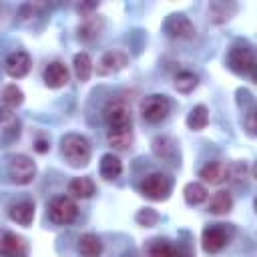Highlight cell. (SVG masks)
Masks as SVG:
<instances>
[{"mask_svg": "<svg viewBox=\"0 0 257 257\" xmlns=\"http://www.w3.org/2000/svg\"><path fill=\"white\" fill-rule=\"evenodd\" d=\"M60 153L72 167H84L90 159V145L80 135H64L60 141Z\"/></svg>", "mask_w": 257, "mask_h": 257, "instance_id": "6da1fadb", "label": "cell"}, {"mask_svg": "<svg viewBox=\"0 0 257 257\" xmlns=\"http://www.w3.org/2000/svg\"><path fill=\"white\" fill-rule=\"evenodd\" d=\"M76 203L70 197H54L48 207V215L56 225H68L76 219Z\"/></svg>", "mask_w": 257, "mask_h": 257, "instance_id": "7a4b0ae2", "label": "cell"}, {"mask_svg": "<svg viewBox=\"0 0 257 257\" xmlns=\"http://www.w3.org/2000/svg\"><path fill=\"white\" fill-rule=\"evenodd\" d=\"M104 118L110 128H131L133 112L131 106L122 100H110L104 108Z\"/></svg>", "mask_w": 257, "mask_h": 257, "instance_id": "3957f363", "label": "cell"}, {"mask_svg": "<svg viewBox=\"0 0 257 257\" xmlns=\"http://www.w3.org/2000/svg\"><path fill=\"white\" fill-rule=\"evenodd\" d=\"M141 110H143L145 120H149V122H161V120H165V116L169 114L171 102H169V98L163 96V94H151V96L145 98Z\"/></svg>", "mask_w": 257, "mask_h": 257, "instance_id": "277c9868", "label": "cell"}, {"mask_svg": "<svg viewBox=\"0 0 257 257\" xmlns=\"http://www.w3.org/2000/svg\"><path fill=\"white\" fill-rule=\"evenodd\" d=\"M8 171H10V177H12V181L16 185H28L36 175V165H34V161L30 157L16 155V157H12Z\"/></svg>", "mask_w": 257, "mask_h": 257, "instance_id": "5b68a950", "label": "cell"}, {"mask_svg": "<svg viewBox=\"0 0 257 257\" xmlns=\"http://www.w3.org/2000/svg\"><path fill=\"white\" fill-rule=\"evenodd\" d=\"M169 189H171L169 179H167L165 175H161V173H151L149 177H145V181H143V185H141L143 195H145L147 199H151V201L167 199Z\"/></svg>", "mask_w": 257, "mask_h": 257, "instance_id": "8992f818", "label": "cell"}, {"mask_svg": "<svg viewBox=\"0 0 257 257\" xmlns=\"http://www.w3.org/2000/svg\"><path fill=\"white\" fill-rule=\"evenodd\" d=\"M0 255L2 257H26V243L12 231L0 229Z\"/></svg>", "mask_w": 257, "mask_h": 257, "instance_id": "52a82bcc", "label": "cell"}, {"mask_svg": "<svg viewBox=\"0 0 257 257\" xmlns=\"http://www.w3.org/2000/svg\"><path fill=\"white\" fill-rule=\"evenodd\" d=\"M229 66H231V70H235L237 74L251 72L253 66H255V56H253L251 48H247V46H235V48L229 52Z\"/></svg>", "mask_w": 257, "mask_h": 257, "instance_id": "ba28073f", "label": "cell"}, {"mask_svg": "<svg viewBox=\"0 0 257 257\" xmlns=\"http://www.w3.org/2000/svg\"><path fill=\"white\" fill-rule=\"evenodd\" d=\"M126 64H128V56H126L124 52H120V50H108V52H104L102 58L98 60L96 72L102 74V76H104V74H114V72L122 70Z\"/></svg>", "mask_w": 257, "mask_h": 257, "instance_id": "9c48e42d", "label": "cell"}, {"mask_svg": "<svg viewBox=\"0 0 257 257\" xmlns=\"http://www.w3.org/2000/svg\"><path fill=\"white\" fill-rule=\"evenodd\" d=\"M165 28H167L169 36H173V38H193L195 36V26H193V22L185 14L169 16Z\"/></svg>", "mask_w": 257, "mask_h": 257, "instance_id": "30bf717a", "label": "cell"}, {"mask_svg": "<svg viewBox=\"0 0 257 257\" xmlns=\"http://www.w3.org/2000/svg\"><path fill=\"white\" fill-rule=\"evenodd\" d=\"M28 70H30V56L26 52L16 50L6 58V72L12 78H22L28 74Z\"/></svg>", "mask_w": 257, "mask_h": 257, "instance_id": "8fae6325", "label": "cell"}, {"mask_svg": "<svg viewBox=\"0 0 257 257\" xmlns=\"http://www.w3.org/2000/svg\"><path fill=\"white\" fill-rule=\"evenodd\" d=\"M44 82H46L48 88H60V86H64L68 82V68L62 62H58V60L50 62L46 66V70H44Z\"/></svg>", "mask_w": 257, "mask_h": 257, "instance_id": "7c38bea8", "label": "cell"}, {"mask_svg": "<svg viewBox=\"0 0 257 257\" xmlns=\"http://www.w3.org/2000/svg\"><path fill=\"white\" fill-rule=\"evenodd\" d=\"M227 175H229V167H227L225 163H221V161L207 163V165L199 171V177H201L205 183H209V185H219V183H223V181L227 179Z\"/></svg>", "mask_w": 257, "mask_h": 257, "instance_id": "4fadbf2b", "label": "cell"}, {"mask_svg": "<svg viewBox=\"0 0 257 257\" xmlns=\"http://www.w3.org/2000/svg\"><path fill=\"white\" fill-rule=\"evenodd\" d=\"M227 245V235L221 227H207L203 231V249L207 253H217Z\"/></svg>", "mask_w": 257, "mask_h": 257, "instance_id": "5bb4252c", "label": "cell"}, {"mask_svg": "<svg viewBox=\"0 0 257 257\" xmlns=\"http://www.w3.org/2000/svg\"><path fill=\"white\" fill-rule=\"evenodd\" d=\"M10 219L16 221L18 225L28 227L34 219V205L30 201H18L10 207Z\"/></svg>", "mask_w": 257, "mask_h": 257, "instance_id": "9a60e30c", "label": "cell"}, {"mask_svg": "<svg viewBox=\"0 0 257 257\" xmlns=\"http://www.w3.org/2000/svg\"><path fill=\"white\" fill-rule=\"evenodd\" d=\"M78 251L82 257H100L102 253V243L96 235L92 233H82L78 237Z\"/></svg>", "mask_w": 257, "mask_h": 257, "instance_id": "2e32d148", "label": "cell"}, {"mask_svg": "<svg viewBox=\"0 0 257 257\" xmlns=\"http://www.w3.org/2000/svg\"><path fill=\"white\" fill-rule=\"evenodd\" d=\"M106 141L112 149L116 151H124L133 145V131L131 128H108L106 133Z\"/></svg>", "mask_w": 257, "mask_h": 257, "instance_id": "e0dca14e", "label": "cell"}, {"mask_svg": "<svg viewBox=\"0 0 257 257\" xmlns=\"http://www.w3.org/2000/svg\"><path fill=\"white\" fill-rule=\"evenodd\" d=\"M68 193L76 199H88L94 195V183L88 177H76L68 183Z\"/></svg>", "mask_w": 257, "mask_h": 257, "instance_id": "ac0fdd59", "label": "cell"}, {"mask_svg": "<svg viewBox=\"0 0 257 257\" xmlns=\"http://www.w3.org/2000/svg\"><path fill=\"white\" fill-rule=\"evenodd\" d=\"M120 173H122V163H120V159L114 157L112 153L102 155V159H100V175H102L106 181H112V179H116Z\"/></svg>", "mask_w": 257, "mask_h": 257, "instance_id": "d6986e66", "label": "cell"}, {"mask_svg": "<svg viewBox=\"0 0 257 257\" xmlns=\"http://www.w3.org/2000/svg\"><path fill=\"white\" fill-rule=\"evenodd\" d=\"M231 207H233V199H231V195L227 191L215 193L211 197V201H209V211L213 215H225V213L231 211Z\"/></svg>", "mask_w": 257, "mask_h": 257, "instance_id": "ffe728a7", "label": "cell"}, {"mask_svg": "<svg viewBox=\"0 0 257 257\" xmlns=\"http://www.w3.org/2000/svg\"><path fill=\"white\" fill-rule=\"evenodd\" d=\"M72 66H74V74H76V78H78L80 82H84V80L90 78L92 60H90V56H88L86 52H78V54L74 56V60H72Z\"/></svg>", "mask_w": 257, "mask_h": 257, "instance_id": "44dd1931", "label": "cell"}, {"mask_svg": "<svg viewBox=\"0 0 257 257\" xmlns=\"http://www.w3.org/2000/svg\"><path fill=\"white\" fill-rule=\"evenodd\" d=\"M207 122H209V112L203 104H197L187 116V124H189L191 131H201V128L207 126Z\"/></svg>", "mask_w": 257, "mask_h": 257, "instance_id": "7402d4cb", "label": "cell"}, {"mask_svg": "<svg viewBox=\"0 0 257 257\" xmlns=\"http://www.w3.org/2000/svg\"><path fill=\"white\" fill-rule=\"evenodd\" d=\"M0 98H2V102H4L6 106L16 108L18 104H22V100H24V92H22L16 84H6V86L2 88V92H0Z\"/></svg>", "mask_w": 257, "mask_h": 257, "instance_id": "603a6c76", "label": "cell"}, {"mask_svg": "<svg viewBox=\"0 0 257 257\" xmlns=\"http://www.w3.org/2000/svg\"><path fill=\"white\" fill-rule=\"evenodd\" d=\"M183 195H185V201H187L189 205H199V203H203V201L207 199V189H205V185H201V183H189V185L185 187Z\"/></svg>", "mask_w": 257, "mask_h": 257, "instance_id": "cb8c5ba5", "label": "cell"}, {"mask_svg": "<svg viewBox=\"0 0 257 257\" xmlns=\"http://www.w3.org/2000/svg\"><path fill=\"white\" fill-rule=\"evenodd\" d=\"M197 82H199V78H197V74H193V72H189V70H183V72H179L177 76H175V88L179 90V92H191L195 86H197Z\"/></svg>", "mask_w": 257, "mask_h": 257, "instance_id": "d4e9b609", "label": "cell"}, {"mask_svg": "<svg viewBox=\"0 0 257 257\" xmlns=\"http://www.w3.org/2000/svg\"><path fill=\"white\" fill-rule=\"evenodd\" d=\"M233 4H225V2H213L209 6V16L213 22H225L229 18V14L233 12Z\"/></svg>", "mask_w": 257, "mask_h": 257, "instance_id": "484cf974", "label": "cell"}, {"mask_svg": "<svg viewBox=\"0 0 257 257\" xmlns=\"http://www.w3.org/2000/svg\"><path fill=\"white\" fill-rule=\"evenodd\" d=\"M149 257H177V249L167 241H155L149 249Z\"/></svg>", "mask_w": 257, "mask_h": 257, "instance_id": "4316f807", "label": "cell"}, {"mask_svg": "<svg viewBox=\"0 0 257 257\" xmlns=\"http://www.w3.org/2000/svg\"><path fill=\"white\" fill-rule=\"evenodd\" d=\"M98 28H100V22L96 24V20H94V18H88V20L78 28V36H80V38H84V40H88V38H92V36H96V34H98Z\"/></svg>", "mask_w": 257, "mask_h": 257, "instance_id": "83f0119b", "label": "cell"}, {"mask_svg": "<svg viewBox=\"0 0 257 257\" xmlns=\"http://www.w3.org/2000/svg\"><path fill=\"white\" fill-rule=\"evenodd\" d=\"M157 213L153 211V209H143V211H139L137 213V221L143 225V227H151V225H155L157 223Z\"/></svg>", "mask_w": 257, "mask_h": 257, "instance_id": "f1b7e54d", "label": "cell"}, {"mask_svg": "<svg viewBox=\"0 0 257 257\" xmlns=\"http://www.w3.org/2000/svg\"><path fill=\"white\" fill-rule=\"evenodd\" d=\"M229 175L235 179V181H243L247 177V165L245 163H237L233 167H229Z\"/></svg>", "mask_w": 257, "mask_h": 257, "instance_id": "f546056e", "label": "cell"}, {"mask_svg": "<svg viewBox=\"0 0 257 257\" xmlns=\"http://www.w3.org/2000/svg\"><path fill=\"white\" fill-rule=\"evenodd\" d=\"M245 126H247V133H249V135H255V110H249V112H247Z\"/></svg>", "mask_w": 257, "mask_h": 257, "instance_id": "4dcf8cb0", "label": "cell"}, {"mask_svg": "<svg viewBox=\"0 0 257 257\" xmlns=\"http://www.w3.org/2000/svg\"><path fill=\"white\" fill-rule=\"evenodd\" d=\"M98 8V4L96 2H88V4H76V10L80 12V14H86L88 10H96Z\"/></svg>", "mask_w": 257, "mask_h": 257, "instance_id": "1f68e13d", "label": "cell"}, {"mask_svg": "<svg viewBox=\"0 0 257 257\" xmlns=\"http://www.w3.org/2000/svg\"><path fill=\"white\" fill-rule=\"evenodd\" d=\"M46 149H48V145H46L44 141H38V143H36V151H38V153H44Z\"/></svg>", "mask_w": 257, "mask_h": 257, "instance_id": "d6a6232c", "label": "cell"}]
</instances>
